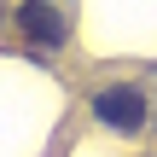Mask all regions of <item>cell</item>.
<instances>
[{
    "mask_svg": "<svg viewBox=\"0 0 157 157\" xmlns=\"http://www.w3.org/2000/svg\"><path fill=\"white\" fill-rule=\"evenodd\" d=\"M12 17H17V29H23L35 47H47V52H58V47L70 41V17H64L52 0H23Z\"/></svg>",
    "mask_w": 157,
    "mask_h": 157,
    "instance_id": "2",
    "label": "cell"
},
{
    "mask_svg": "<svg viewBox=\"0 0 157 157\" xmlns=\"http://www.w3.org/2000/svg\"><path fill=\"white\" fill-rule=\"evenodd\" d=\"M87 111H93V122L99 128H111V134H146V122H151V99H146V87H134V82H105V87H93V99H87Z\"/></svg>",
    "mask_w": 157,
    "mask_h": 157,
    "instance_id": "1",
    "label": "cell"
}]
</instances>
